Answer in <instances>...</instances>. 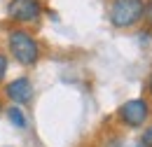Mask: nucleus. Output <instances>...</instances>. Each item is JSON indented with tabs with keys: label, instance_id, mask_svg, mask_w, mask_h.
Returning a JSON list of instances; mask_svg holds the SVG:
<instances>
[{
	"label": "nucleus",
	"instance_id": "obj_10",
	"mask_svg": "<svg viewBox=\"0 0 152 147\" xmlns=\"http://www.w3.org/2000/svg\"><path fill=\"white\" fill-rule=\"evenodd\" d=\"M148 96L152 98V75H150V79H148Z\"/></svg>",
	"mask_w": 152,
	"mask_h": 147
},
{
	"label": "nucleus",
	"instance_id": "obj_4",
	"mask_svg": "<svg viewBox=\"0 0 152 147\" xmlns=\"http://www.w3.org/2000/svg\"><path fill=\"white\" fill-rule=\"evenodd\" d=\"M117 119L126 129H140L150 119V103L145 98H131L117 108Z\"/></svg>",
	"mask_w": 152,
	"mask_h": 147
},
{
	"label": "nucleus",
	"instance_id": "obj_11",
	"mask_svg": "<svg viewBox=\"0 0 152 147\" xmlns=\"http://www.w3.org/2000/svg\"><path fill=\"white\" fill-rule=\"evenodd\" d=\"M5 112V105H2V98H0V114Z\"/></svg>",
	"mask_w": 152,
	"mask_h": 147
},
{
	"label": "nucleus",
	"instance_id": "obj_3",
	"mask_svg": "<svg viewBox=\"0 0 152 147\" xmlns=\"http://www.w3.org/2000/svg\"><path fill=\"white\" fill-rule=\"evenodd\" d=\"M45 14L42 0H10L7 2V19L19 26H33Z\"/></svg>",
	"mask_w": 152,
	"mask_h": 147
},
{
	"label": "nucleus",
	"instance_id": "obj_1",
	"mask_svg": "<svg viewBox=\"0 0 152 147\" xmlns=\"http://www.w3.org/2000/svg\"><path fill=\"white\" fill-rule=\"evenodd\" d=\"M7 52L10 56L23 65V68H33V65H38V61L42 58V47H40V42L35 40V35L28 31V28H12V31H7Z\"/></svg>",
	"mask_w": 152,
	"mask_h": 147
},
{
	"label": "nucleus",
	"instance_id": "obj_2",
	"mask_svg": "<svg viewBox=\"0 0 152 147\" xmlns=\"http://www.w3.org/2000/svg\"><path fill=\"white\" fill-rule=\"evenodd\" d=\"M145 7H148V0H113L108 9V19L115 28L126 31L143 21Z\"/></svg>",
	"mask_w": 152,
	"mask_h": 147
},
{
	"label": "nucleus",
	"instance_id": "obj_7",
	"mask_svg": "<svg viewBox=\"0 0 152 147\" xmlns=\"http://www.w3.org/2000/svg\"><path fill=\"white\" fill-rule=\"evenodd\" d=\"M7 70H10V56L0 52V82H5V77H7Z\"/></svg>",
	"mask_w": 152,
	"mask_h": 147
},
{
	"label": "nucleus",
	"instance_id": "obj_6",
	"mask_svg": "<svg viewBox=\"0 0 152 147\" xmlns=\"http://www.w3.org/2000/svg\"><path fill=\"white\" fill-rule=\"evenodd\" d=\"M5 114H7V122H10L14 129H26V126H28V117H26V110H23L21 105L5 108Z\"/></svg>",
	"mask_w": 152,
	"mask_h": 147
},
{
	"label": "nucleus",
	"instance_id": "obj_5",
	"mask_svg": "<svg viewBox=\"0 0 152 147\" xmlns=\"http://www.w3.org/2000/svg\"><path fill=\"white\" fill-rule=\"evenodd\" d=\"M5 96L12 105H28L35 96V89H33V82L28 77H14L12 82L5 84Z\"/></svg>",
	"mask_w": 152,
	"mask_h": 147
},
{
	"label": "nucleus",
	"instance_id": "obj_12",
	"mask_svg": "<svg viewBox=\"0 0 152 147\" xmlns=\"http://www.w3.org/2000/svg\"><path fill=\"white\" fill-rule=\"evenodd\" d=\"M136 147H143V145H140V143H138V145H136Z\"/></svg>",
	"mask_w": 152,
	"mask_h": 147
},
{
	"label": "nucleus",
	"instance_id": "obj_8",
	"mask_svg": "<svg viewBox=\"0 0 152 147\" xmlns=\"http://www.w3.org/2000/svg\"><path fill=\"white\" fill-rule=\"evenodd\" d=\"M140 145H143V147H152V124H150V126H145L143 135H140Z\"/></svg>",
	"mask_w": 152,
	"mask_h": 147
},
{
	"label": "nucleus",
	"instance_id": "obj_9",
	"mask_svg": "<svg viewBox=\"0 0 152 147\" xmlns=\"http://www.w3.org/2000/svg\"><path fill=\"white\" fill-rule=\"evenodd\" d=\"M143 19L152 26V2H148V7H145V17H143Z\"/></svg>",
	"mask_w": 152,
	"mask_h": 147
}]
</instances>
